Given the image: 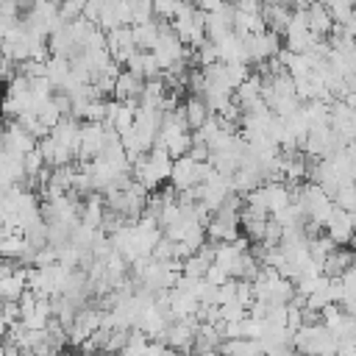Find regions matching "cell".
Listing matches in <instances>:
<instances>
[{
  "instance_id": "cell-4",
  "label": "cell",
  "mask_w": 356,
  "mask_h": 356,
  "mask_svg": "<svg viewBox=\"0 0 356 356\" xmlns=\"http://www.w3.org/2000/svg\"><path fill=\"white\" fill-rule=\"evenodd\" d=\"M181 111H184V120H186V125H189V131L195 134L209 117H211V111H209V106H206V100L203 97H189L184 106H181Z\"/></svg>"
},
{
  "instance_id": "cell-2",
  "label": "cell",
  "mask_w": 356,
  "mask_h": 356,
  "mask_svg": "<svg viewBox=\"0 0 356 356\" xmlns=\"http://www.w3.org/2000/svg\"><path fill=\"white\" fill-rule=\"evenodd\" d=\"M172 175V156L167 153V150H161V147H153L150 153H145V156H139L136 161H134V178L147 189V192H159L161 189V184L167 181Z\"/></svg>"
},
{
  "instance_id": "cell-5",
  "label": "cell",
  "mask_w": 356,
  "mask_h": 356,
  "mask_svg": "<svg viewBox=\"0 0 356 356\" xmlns=\"http://www.w3.org/2000/svg\"><path fill=\"white\" fill-rule=\"evenodd\" d=\"M220 356H264V348L259 339H250V337L225 339L220 348Z\"/></svg>"
},
{
  "instance_id": "cell-1",
  "label": "cell",
  "mask_w": 356,
  "mask_h": 356,
  "mask_svg": "<svg viewBox=\"0 0 356 356\" xmlns=\"http://www.w3.org/2000/svg\"><path fill=\"white\" fill-rule=\"evenodd\" d=\"M292 348L298 356H337V337L320 323V320H306L295 334H292Z\"/></svg>"
},
{
  "instance_id": "cell-7",
  "label": "cell",
  "mask_w": 356,
  "mask_h": 356,
  "mask_svg": "<svg viewBox=\"0 0 356 356\" xmlns=\"http://www.w3.org/2000/svg\"><path fill=\"white\" fill-rule=\"evenodd\" d=\"M339 286H342V298L345 295H356V261L339 275Z\"/></svg>"
},
{
  "instance_id": "cell-6",
  "label": "cell",
  "mask_w": 356,
  "mask_h": 356,
  "mask_svg": "<svg viewBox=\"0 0 356 356\" xmlns=\"http://www.w3.org/2000/svg\"><path fill=\"white\" fill-rule=\"evenodd\" d=\"M147 345H150V337H147V334H142L139 328H131V331H128V337H125V345H122L120 356H145Z\"/></svg>"
},
{
  "instance_id": "cell-8",
  "label": "cell",
  "mask_w": 356,
  "mask_h": 356,
  "mask_svg": "<svg viewBox=\"0 0 356 356\" xmlns=\"http://www.w3.org/2000/svg\"><path fill=\"white\" fill-rule=\"evenodd\" d=\"M164 356H184V353H178V350H167Z\"/></svg>"
},
{
  "instance_id": "cell-3",
  "label": "cell",
  "mask_w": 356,
  "mask_h": 356,
  "mask_svg": "<svg viewBox=\"0 0 356 356\" xmlns=\"http://www.w3.org/2000/svg\"><path fill=\"white\" fill-rule=\"evenodd\" d=\"M197 323L200 320H172L161 337V342L170 348V350H178V353H189L195 348V337H197Z\"/></svg>"
}]
</instances>
